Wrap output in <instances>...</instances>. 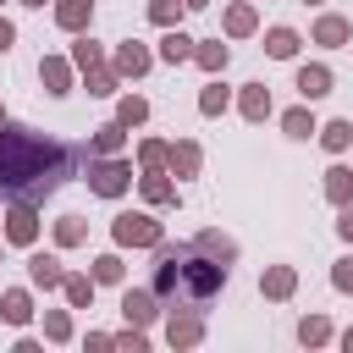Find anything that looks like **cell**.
I'll use <instances>...</instances> for the list:
<instances>
[{
	"instance_id": "cell-1",
	"label": "cell",
	"mask_w": 353,
	"mask_h": 353,
	"mask_svg": "<svg viewBox=\"0 0 353 353\" xmlns=\"http://www.w3.org/2000/svg\"><path fill=\"white\" fill-rule=\"evenodd\" d=\"M72 176V149L28 132V127H0V193H11L17 204H39L50 199L61 182Z\"/></svg>"
},
{
	"instance_id": "cell-2",
	"label": "cell",
	"mask_w": 353,
	"mask_h": 353,
	"mask_svg": "<svg viewBox=\"0 0 353 353\" xmlns=\"http://www.w3.org/2000/svg\"><path fill=\"white\" fill-rule=\"evenodd\" d=\"M226 287V259L210 254L204 243H188V248H160V265H154V298L165 309H210Z\"/></svg>"
},
{
	"instance_id": "cell-3",
	"label": "cell",
	"mask_w": 353,
	"mask_h": 353,
	"mask_svg": "<svg viewBox=\"0 0 353 353\" xmlns=\"http://www.w3.org/2000/svg\"><path fill=\"white\" fill-rule=\"evenodd\" d=\"M116 243H160V226L149 215H116Z\"/></svg>"
},
{
	"instance_id": "cell-4",
	"label": "cell",
	"mask_w": 353,
	"mask_h": 353,
	"mask_svg": "<svg viewBox=\"0 0 353 353\" xmlns=\"http://www.w3.org/2000/svg\"><path fill=\"white\" fill-rule=\"evenodd\" d=\"M88 176H94V188H99V193H121V188H127V165H116V160L94 165Z\"/></svg>"
},
{
	"instance_id": "cell-5",
	"label": "cell",
	"mask_w": 353,
	"mask_h": 353,
	"mask_svg": "<svg viewBox=\"0 0 353 353\" xmlns=\"http://www.w3.org/2000/svg\"><path fill=\"white\" fill-rule=\"evenodd\" d=\"M298 88H303V99H320V94L331 88V72H325V66H303V72H298Z\"/></svg>"
},
{
	"instance_id": "cell-6",
	"label": "cell",
	"mask_w": 353,
	"mask_h": 353,
	"mask_svg": "<svg viewBox=\"0 0 353 353\" xmlns=\"http://www.w3.org/2000/svg\"><path fill=\"white\" fill-rule=\"evenodd\" d=\"M121 314H127V320H138V325H143V320H154V292H127V298H121Z\"/></svg>"
},
{
	"instance_id": "cell-7",
	"label": "cell",
	"mask_w": 353,
	"mask_h": 353,
	"mask_svg": "<svg viewBox=\"0 0 353 353\" xmlns=\"http://www.w3.org/2000/svg\"><path fill=\"white\" fill-rule=\"evenodd\" d=\"M88 11H94V0H61V6H55V17H61V28H72V33H77V28L88 22Z\"/></svg>"
},
{
	"instance_id": "cell-8",
	"label": "cell",
	"mask_w": 353,
	"mask_h": 353,
	"mask_svg": "<svg viewBox=\"0 0 353 353\" xmlns=\"http://www.w3.org/2000/svg\"><path fill=\"white\" fill-rule=\"evenodd\" d=\"M33 226H39L33 221V204H17L11 210V243H33Z\"/></svg>"
},
{
	"instance_id": "cell-9",
	"label": "cell",
	"mask_w": 353,
	"mask_h": 353,
	"mask_svg": "<svg viewBox=\"0 0 353 353\" xmlns=\"http://www.w3.org/2000/svg\"><path fill=\"white\" fill-rule=\"evenodd\" d=\"M28 270H33V281H39V287H55V281H61V265H55L50 254H33V259H28Z\"/></svg>"
},
{
	"instance_id": "cell-10",
	"label": "cell",
	"mask_w": 353,
	"mask_h": 353,
	"mask_svg": "<svg viewBox=\"0 0 353 353\" xmlns=\"http://www.w3.org/2000/svg\"><path fill=\"white\" fill-rule=\"evenodd\" d=\"M314 39H320V44H342V39H347V22H342V17H320Z\"/></svg>"
},
{
	"instance_id": "cell-11",
	"label": "cell",
	"mask_w": 353,
	"mask_h": 353,
	"mask_svg": "<svg viewBox=\"0 0 353 353\" xmlns=\"http://www.w3.org/2000/svg\"><path fill=\"white\" fill-rule=\"evenodd\" d=\"M160 55H165V61H188V55H193V39H188V33H165Z\"/></svg>"
},
{
	"instance_id": "cell-12",
	"label": "cell",
	"mask_w": 353,
	"mask_h": 353,
	"mask_svg": "<svg viewBox=\"0 0 353 353\" xmlns=\"http://www.w3.org/2000/svg\"><path fill=\"white\" fill-rule=\"evenodd\" d=\"M143 66H149V55H143L138 44H121V55H116V72H132V77H138Z\"/></svg>"
},
{
	"instance_id": "cell-13",
	"label": "cell",
	"mask_w": 353,
	"mask_h": 353,
	"mask_svg": "<svg viewBox=\"0 0 353 353\" xmlns=\"http://www.w3.org/2000/svg\"><path fill=\"white\" fill-rule=\"evenodd\" d=\"M39 77L50 83V94H66V66H61V61H44V66H39Z\"/></svg>"
},
{
	"instance_id": "cell-14",
	"label": "cell",
	"mask_w": 353,
	"mask_h": 353,
	"mask_svg": "<svg viewBox=\"0 0 353 353\" xmlns=\"http://www.w3.org/2000/svg\"><path fill=\"white\" fill-rule=\"evenodd\" d=\"M243 110H248V121H259V116L270 110V94H265V88H248V94H243Z\"/></svg>"
},
{
	"instance_id": "cell-15",
	"label": "cell",
	"mask_w": 353,
	"mask_h": 353,
	"mask_svg": "<svg viewBox=\"0 0 353 353\" xmlns=\"http://www.w3.org/2000/svg\"><path fill=\"white\" fill-rule=\"evenodd\" d=\"M265 44H270V55H281V61H287V55H292V50H298V39H292V33H287V28H276V33H270V39H265Z\"/></svg>"
},
{
	"instance_id": "cell-16",
	"label": "cell",
	"mask_w": 353,
	"mask_h": 353,
	"mask_svg": "<svg viewBox=\"0 0 353 353\" xmlns=\"http://www.w3.org/2000/svg\"><path fill=\"white\" fill-rule=\"evenodd\" d=\"M287 132H292V138H309V132H314L309 110H287Z\"/></svg>"
},
{
	"instance_id": "cell-17",
	"label": "cell",
	"mask_w": 353,
	"mask_h": 353,
	"mask_svg": "<svg viewBox=\"0 0 353 353\" xmlns=\"http://www.w3.org/2000/svg\"><path fill=\"white\" fill-rule=\"evenodd\" d=\"M347 138H353L347 121H331V127H325V149H347Z\"/></svg>"
},
{
	"instance_id": "cell-18",
	"label": "cell",
	"mask_w": 353,
	"mask_h": 353,
	"mask_svg": "<svg viewBox=\"0 0 353 353\" xmlns=\"http://www.w3.org/2000/svg\"><path fill=\"white\" fill-rule=\"evenodd\" d=\"M171 165H176V171L188 176V171L199 165V149H193V143H182V149H171Z\"/></svg>"
},
{
	"instance_id": "cell-19",
	"label": "cell",
	"mask_w": 353,
	"mask_h": 353,
	"mask_svg": "<svg viewBox=\"0 0 353 353\" xmlns=\"http://www.w3.org/2000/svg\"><path fill=\"white\" fill-rule=\"evenodd\" d=\"M265 292L287 298V292H292V270H270V276H265Z\"/></svg>"
},
{
	"instance_id": "cell-20",
	"label": "cell",
	"mask_w": 353,
	"mask_h": 353,
	"mask_svg": "<svg viewBox=\"0 0 353 353\" xmlns=\"http://www.w3.org/2000/svg\"><path fill=\"white\" fill-rule=\"evenodd\" d=\"M6 320H28V292H6Z\"/></svg>"
},
{
	"instance_id": "cell-21",
	"label": "cell",
	"mask_w": 353,
	"mask_h": 353,
	"mask_svg": "<svg viewBox=\"0 0 353 353\" xmlns=\"http://www.w3.org/2000/svg\"><path fill=\"white\" fill-rule=\"evenodd\" d=\"M226 28H232V33H248V28H254V11H248V6H232Z\"/></svg>"
},
{
	"instance_id": "cell-22",
	"label": "cell",
	"mask_w": 353,
	"mask_h": 353,
	"mask_svg": "<svg viewBox=\"0 0 353 353\" xmlns=\"http://www.w3.org/2000/svg\"><path fill=\"white\" fill-rule=\"evenodd\" d=\"M199 61H204L210 72H221V66H226V44H204V50H199Z\"/></svg>"
},
{
	"instance_id": "cell-23",
	"label": "cell",
	"mask_w": 353,
	"mask_h": 353,
	"mask_svg": "<svg viewBox=\"0 0 353 353\" xmlns=\"http://www.w3.org/2000/svg\"><path fill=\"white\" fill-rule=\"evenodd\" d=\"M199 105H204V116H215V110H221V105H226V88H221V83H210V88H204V99H199Z\"/></svg>"
},
{
	"instance_id": "cell-24",
	"label": "cell",
	"mask_w": 353,
	"mask_h": 353,
	"mask_svg": "<svg viewBox=\"0 0 353 353\" xmlns=\"http://www.w3.org/2000/svg\"><path fill=\"white\" fill-rule=\"evenodd\" d=\"M347 176H353V171H331V182H325V193H331V199H336V204H342V199H347Z\"/></svg>"
},
{
	"instance_id": "cell-25",
	"label": "cell",
	"mask_w": 353,
	"mask_h": 353,
	"mask_svg": "<svg viewBox=\"0 0 353 353\" xmlns=\"http://www.w3.org/2000/svg\"><path fill=\"white\" fill-rule=\"evenodd\" d=\"M94 276H99V281H116V276H121V259H116V254H105V259L94 265Z\"/></svg>"
},
{
	"instance_id": "cell-26",
	"label": "cell",
	"mask_w": 353,
	"mask_h": 353,
	"mask_svg": "<svg viewBox=\"0 0 353 353\" xmlns=\"http://www.w3.org/2000/svg\"><path fill=\"white\" fill-rule=\"evenodd\" d=\"M199 243H204V248H210V254H221V259H232V243H226V237H215V232H204V237H199Z\"/></svg>"
},
{
	"instance_id": "cell-27",
	"label": "cell",
	"mask_w": 353,
	"mask_h": 353,
	"mask_svg": "<svg viewBox=\"0 0 353 353\" xmlns=\"http://www.w3.org/2000/svg\"><path fill=\"white\" fill-rule=\"evenodd\" d=\"M88 292H94V287H88L83 276H72V281H66V298H72V303H88Z\"/></svg>"
},
{
	"instance_id": "cell-28",
	"label": "cell",
	"mask_w": 353,
	"mask_h": 353,
	"mask_svg": "<svg viewBox=\"0 0 353 353\" xmlns=\"http://www.w3.org/2000/svg\"><path fill=\"white\" fill-rule=\"evenodd\" d=\"M298 336H303V342H325V320H303Z\"/></svg>"
},
{
	"instance_id": "cell-29",
	"label": "cell",
	"mask_w": 353,
	"mask_h": 353,
	"mask_svg": "<svg viewBox=\"0 0 353 353\" xmlns=\"http://www.w3.org/2000/svg\"><path fill=\"white\" fill-rule=\"evenodd\" d=\"M143 110H149L143 99H121V121H143Z\"/></svg>"
},
{
	"instance_id": "cell-30",
	"label": "cell",
	"mask_w": 353,
	"mask_h": 353,
	"mask_svg": "<svg viewBox=\"0 0 353 353\" xmlns=\"http://www.w3.org/2000/svg\"><path fill=\"white\" fill-rule=\"evenodd\" d=\"M121 143V127H99V138H94V149H116Z\"/></svg>"
},
{
	"instance_id": "cell-31",
	"label": "cell",
	"mask_w": 353,
	"mask_h": 353,
	"mask_svg": "<svg viewBox=\"0 0 353 353\" xmlns=\"http://www.w3.org/2000/svg\"><path fill=\"white\" fill-rule=\"evenodd\" d=\"M193 336H199V325H193V320H182V325L171 320V342H193Z\"/></svg>"
},
{
	"instance_id": "cell-32",
	"label": "cell",
	"mask_w": 353,
	"mask_h": 353,
	"mask_svg": "<svg viewBox=\"0 0 353 353\" xmlns=\"http://www.w3.org/2000/svg\"><path fill=\"white\" fill-rule=\"evenodd\" d=\"M94 61H99V50H94V44H88V39H83V44H77V66H83V72H88V66H94Z\"/></svg>"
},
{
	"instance_id": "cell-33",
	"label": "cell",
	"mask_w": 353,
	"mask_h": 353,
	"mask_svg": "<svg viewBox=\"0 0 353 353\" xmlns=\"http://www.w3.org/2000/svg\"><path fill=\"white\" fill-rule=\"evenodd\" d=\"M77 237H83V226H77V215H72V221H61V243H77Z\"/></svg>"
},
{
	"instance_id": "cell-34",
	"label": "cell",
	"mask_w": 353,
	"mask_h": 353,
	"mask_svg": "<svg viewBox=\"0 0 353 353\" xmlns=\"http://www.w3.org/2000/svg\"><path fill=\"white\" fill-rule=\"evenodd\" d=\"M336 287H342V292L353 287V259H342V265H336Z\"/></svg>"
},
{
	"instance_id": "cell-35",
	"label": "cell",
	"mask_w": 353,
	"mask_h": 353,
	"mask_svg": "<svg viewBox=\"0 0 353 353\" xmlns=\"http://www.w3.org/2000/svg\"><path fill=\"white\" fill-rule=\"evenodd\" d=\"M336 226H342V237L353 243V210H342V221H336Z\"/></svg>"
},
{
	"instance_id": "cell-36",
	"label": "cell",
	"mask_w": 353,
	"mask_h": 353,
	"mask_svg": "<svg viewBox=\"0 0 353 353\" xmlns=\"http://www.w3.org/2000/svg\"><path fill=\"white\" fill-rule=\"evenodd\" d=\"M0 50H11V28L6 22H0Z\"/></svg>"
},
{
	"instance_id": "cell-37",
	"label": "cell",
	"mask_w": 353,
	"mask_h": 353,
	"mask_svg": "<svg viewBox=\"0 0 353 353\" xmlns=\"http://www.w3.org/2000/svg\"><path fill=\"white\" fill-rule=\"evenodd\" d=\"M28 6H44V0H28Z\"/></svg>"
},
{
	"instance_id": "cell-38",
	"label": "cell",
	"mask_w": 353,
	"mask_h": 353,
	"mask_svg": "<svg viewBox=\"0 0 353 353\" xmlns=\"http://www.w3.org/2000/svg\"><path fill=\"white\" fill-rule=\"evenodd\" d=\"M188 6H204V0H188Z\"/></svg>"
}]
</instances>
